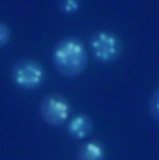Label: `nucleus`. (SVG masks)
I'll return each mask as SVG.
<instances>
[{
  "label": "nucleus",
  "mask_w": 159,
  "mask_h": 160,
  "mask_svg": "<svg viewBox=\"0 0 159 160\" xmlns=\"http://www.w3.org/2000/svg\"><path fill=\"white\" fill-rule=\"evenodd\" d=\"M53 62L57 71L65 77H77L88 63L86 47L76 38L62 39L54 48Z\"/></svg>",
  "instance_id": "1"
},
{
  "label": "nucleus",
  "mask_w": 159,
  "mask_h": 160,
  "mask_svg": "<svg viewBox=\"0 0 159 160\" xmlns=\"http://www.w3.org/2000/svg\"><path fill=\"white\" fill-rule=\"evenodd\" d=\"M11 77L19 88L32 91L42 86L45 79L42 66L32 59H21L12 66Z\"/></svg>",
  "instance_id": "2"
},
{
  "label": "nucleus",
  "mask_w": 159,
  "mask_h": 160,
  "mask_svg": "<svg viewBox=\"0 0 159 160\" xmlns=\"http://www.w3.org/2000/svg\"><path fill=\"white\" fill-rule=\"evenodd\" d=\"M90 51L94 58L101 63H109L118 58L122 50L120 39L110 32L95 33L90 41Z\"/></svg>",
  "instance_id": "3"
},
{
  "label": "nucleus",
  "mask_w": 159,
  "mask_h": 160,
  "mask_svg": "<svg viewBox=\"0 0 159 160\" xmlns=\"http://www.w3.org/2000/svg\"><path fill=\"white\" fill-rule=\"evenodd\" d=\"M71 111L68 100L57 94H49L41 101V115L43 120L51 126L62 125L68 120Z\"/></svg>",
  "instance_id": "4"
},
{
  "label": "nucleus",
  "mask_w": 159,
  "mask_h": 160,
  "mask_svg": "<svg viewBox=\"0 0 159 160\" xmlns=\"http://www.w3.org/2000/svg\"><path fill=\"white\" fill-rule=\"evenodd\" d=\"M93 123L90 118L85 114H76L67 124V133L76 140L86 139L92 131Z\"/></svg>",
  "instance_id": "5"
},
{
  "label": "nucleus",
  "mask_w": 159,
  "mask_h": 160,
  "mask_svg": "<svg viewBox=\"0 0 159 160\" xmlns=\"http://www.w3.org/2000/svg\"><path fill=\"white\" fill-rule=\"evenodd\" d=\"M79 160H105V148L97 141L86 142L79 150Z\"/></svg>",
  "instance_id": "6"
},
{
  "label": "nucleus",
  "mask_w": 159,
  "mask_h": 160,
  "mask_svg": "<svg viewBox=\"0 0 159 160\" xmlns=\"http://www.w3.org/2000/svg\"><path fill=\"white\" fill-rule=\"evenodd\" d=\"M150 115L159 122V87L152 93L149 101Z\"/></svg>",
  "instance_id": "7"
},
{
  "label": "nucleus",
  "mask_w": 159,
  "mask_h": 160,
  "mask_svg": "<svg viewBox=\"0 0 159 160\" xmlns=\"http://www.w3.org/2000/svg\"><path fill=\"white\" fill-rule=\"evenodd\" d=\"M80 2L77 0H65L59 3L60 9L66 14H73L80 8Z\"/></svg>",
  "instance_id": "8"
},
{
  "label": "nucleus",
  "mask_w": 159,
  "mask_h": 160,
  "mask_svg": "<svg viewBox=\"0 0 159 160\" xmlns=\"http://www.w3.org/2000/svg\"><path fill=\"white\" fill-rule=\"evenodd\" d=\"M10 35L9 28L0 22V48L7 45L10 40Z\"/></svg>",
  "instance_id": "9"
}]
</instances>
